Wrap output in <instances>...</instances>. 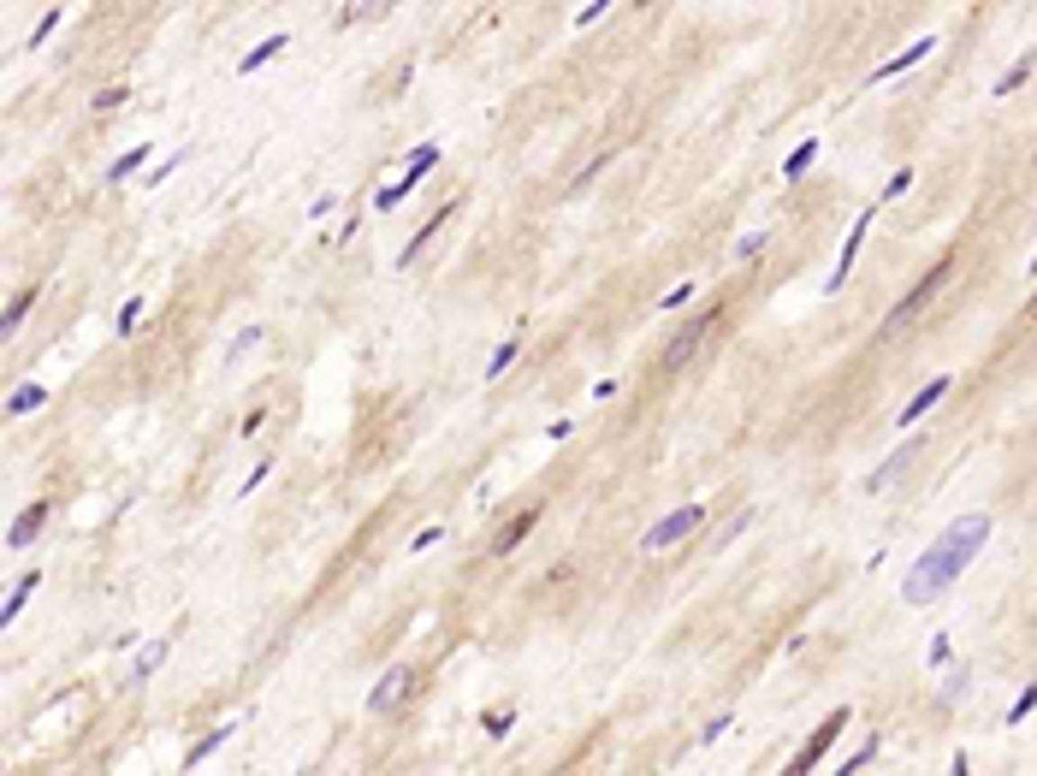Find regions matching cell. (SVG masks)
<instances>
[{"label":"cell","instance_id":"6da1fadb","mask_svg":"<svg viewBox=\"0 0 1037 776\" xmlns=\"http://www.w3.org/2000/svg\"><path fill=\"white\" fill-rule=\"evenodd\" d=\"M984 539H990V516H984V510H972V516L949 522L937 546H931L919 564L907 569V581H901V599H907V605H937V599L949 593L954 581H960V569L978 557Z\"/></svg>","mask_w":1037,"mask_h":776},{"label":"cell","instance_id":"7a4b0ae2","mask_svg":"<svg viewBox=\"0 0 1037 776\" xmlns=\"http://www.w3.org/2000/svg\"><path fill=\"white\" fill-rule=\"evenodd\" d=\"M949 273H954V249H942V261H937V267H924V279L913 284V291H907V297H901V302H896L889 314H883V338H896V332H907V320H913V314H919V309H924L931 297H937L942 284H949Z\"/></svg>","mask_w":1037,"mask_h":776},{"label":"cell","instance_id":"3957f363","mask_svg":"<svg viewBox=\"0 0 1037 776\" xmlns=\"http://www.w3.org/2000/svg\"><path fill=\"white\" fill-rule=\"evenodd\" d=\"M717 320H724V314H717V309H706V314H699L694 326H682V338H676V344H670L664 356H658V374H676V367H682L688 356H694L699 344H706L711 332H717Z\"/></svg>","mask_w":1037,"mask_h":776},{"label":"cell","instance_id":"277c9868","mask_svg":"<svg viewBox=\"0 0 1037 776\" xmlns=\"http://www.w3.org/2000/svg\"><path fill=\"white\" fill-rule=\"evenodd\" d=\"M699 522H706V510H699V504H682V510H670V516H664L658 528H646V539H640V546H646V551H670L676 539H688V534H694Z\"/></svg>","mask_w":1037,"mask_h":776},{"label":"cell","instance_id":"5b68a950","mask_svg":"<svg viewBox=\"0 0 1037 776\" xmlns=\"http://www.w3.org/2000/svg\"><path fill=\"white\" fill-rule=\"evenodd\" d=\"M433 167H439V149L427 142V149H415V155H410V167H403V178L392 184V190H380V196H374V208H380V213H385V208H398V202L410 196V190H415V184H421V178H427Z\"/></svg>","mask_w":1037,"mask_h":776},{"label":"cell","instance_id":"8992f818","mask_svg":"<svg viewBox=\"0 0 1037 776\" xmlns=\"http://www.w3.org/2000/svg\"><path fill=\"white\" fill-rule=\"evenodd\" d=\"M410 688H415V670H410V663H392V670H385V676L374 681L368 711H398V699H403Z\"/></svg>","mask_w":1037,"mask_h":776},{"label":"cell","instance_id":"52a82bcc","mask_svg":"<svg viewBox=\"0 0 1037 776\" xmlns=\"http://www.w3.org/2000/svg\"><path fill=\"white\" fill-rule=\"evenodd\" d=\"M842 723H848V711H830V717H825V723H818V729H812V741H807V753H800V759H795V764H789V776H800V771H812V764L825 759V753H830V741H836V735H842Z\"/></svg>","mask_w":1037,"mask_h":776},{"label":"cell","instance_id":"ba28073f","mask_svg":"<svg viewBox=\"0 0 1037 776\" xmlns=\"http://www.w3.org/2000/svg\"><path fill=\"white\" fill-rule=\"evenodd\" d=\"M919 451H924V438H907V445H901L896 456H883V463H878V474L866 480V492H883L889 480H901V474H907L913 463H919Z\"/></svg>","mask_w":1037,"mask_h":776},{"label":"cell","instance_id":"9c48e42d","mask_svg":"<svg viewBox=\"0 0 1037 776\" xmlns=\"http://www.w3.org/2000/svg\"><path fill=\"white\" fill-rule=\"evenodd\" d=\"M866 226H871V208H866V213H860V220H853V238H848V243H842V261H836V273H830V284H825L830 297H836L842 284H848V267H853V255H860V238H866Z\"/></svg>","mask_w":1037,"mask_h":776},{"label":"cell","instance_id":"30bf717a","mask_svg":"<svg viewBox=\"0 0 1037 776\" xmlns=\"http://www.w3.org/2000/svg\"><path fill=\"white\" fill-rule=\"evenodd\" d=\"M931 48H937V36H919V42H913V48H907V54H896V59H883V66H878V71H871V84H889V77H896V71H907V66H919V59H924V54H931Z\"/></svg>","mask_w":1037,"mask_h":776},{"label":"cell","instance_id":"8fae6325","mask_svg":"<svg viewBox=\"0 0 1037 776\" xmlns=\"http://www.w3.org/2000/svg\"><path fill=\"white\" fill-rule=\"evenodd\" d=\"M42 522H48V504H30L24 516H18V522L6 528V546H30V539L42 534Z\"/></svg>","mask_w":1037,"mask_h":776},{"label":"cell","instance_id":"7c38bea8","mask_svg":"<svg viewBox=\"0 0 1037 776\" xmlns=\"http://www.w3.org/2000/svg\"><path fill=\"white\" fill-rule=\"evenodd\" d=\"M528 528H534V510H522V516H516L510 528H498V539H492V557H510V551H516V546L528 539Z\"/></svg>","mask_w":1037,"mask_h":776},{"label":"cell","instance_id":"4fadbf2b","mask_svg":"<svg viewBox=\"0 0 1037 776\" xmlns=\"http://www.w3.org/2000/svg\"><path fill=\"white\" fill-rule=\"evenodd\" d=\"M284 48H291V42H284V36H267V42H256V48H249V54L238 59V71H243V77H249V71H261V66H267V59H279Z\"/></svg>","mask_w":1037,"mask_h":776},{"label":"cell","instance_id":"5bb4252c","mask_svg":"<svg viewBox=\"0 0 1037 776\" xmlns=\"http://www.w3.org/2000/svg\"><path fill=\"white\" fill-rule=\"evenodd\" d=\"M456 208H463V202H445V208H439V213H433V220H427V226H421V231H415V238H410V249H403V255H398L403 267H410L415 255H421V243H427V238H433V231H439V226H445V220H451V213H456Z\"/></svg>","mask_w":1037,"mask_h":776},{"label":"cell","instance_id":"9a60e30c","mask_svg":"<svg viewBox=\"0 0 1037 776\" xmlns=\"http://www.w3.org/2000/svg\"><path fill=\"white\" fill-rule=\"evenodd\" d=\"M942 392H949V380H931V385H924L919 397H907V410H901V427H913V421H919V415L931 410V403H937Z\"/></svg>","mask_w":1037,"mask_h":776},{"label":"cell","instance_id":"2e32d148","mask_svg":"<svg viewBox=\"0 0 1037 776\" xmlns=\"http://www.w3.org/2000/svg\"><path fill=\"white\" fill-rule=\"evenodd\" d=\"M42 403H48L42 385H18V392L6 397V415H30V410H42Z\"/></svg>","mask_w":1037,"mask_h":776},{"label":"cell","instance_id":"e0dca14e","mask_svg":"<svg viewBox=\"0 0 1037 776\" xmlns=\"http://www.w3.org/2000/svg\"><path fill=\"white\" fill-rule=\"evenodd\" d=\"M36 581H42V575H36V569H30V575H24V581H18L13 593H6V605H0V622H13V617H18V610H24V599H30V593H36Z\"/></svg>","mask_w":1037,"mask_h":776},{"label":"cell","instance_id":"ac0fdd59","mask_svg":"<svg viewBox=\"0 0 1037 776\" xmlns=\"http://www.w3.org/2000/svg\"><path fill=\"white\" fill-rule=\"evenodd\" d=\"M142 160H149V142H137V149H131V155H119V160H113V167H107V178H113V184H125V178H131V172H137V167H142Z\"/></svg>","mask_w":1037,"mask_h":776},{"label":"cell","instance_id":"d6986e66","mask_svg":"<svg viewBox=\"0 0 1037 776\" xmlns=\"http://www.w3.org/2000/svg\"><path fill=\"white\" fill-rule=\"evenodd\" d=\"M812 160H818V142H800L795 155L782 160V178H800V172H807V167H812Z\"/></svg>","mask_w":1037,"mask_h":776},{"label":"cell","instance_id":"ffe728a7","mask_svg":"<svg viewBox=\"0 0 1037 776\" xmlns=\"http://www.w3.org/2000/svg\"><path fill=\"white\" fill-rule=\"evenodd\" d=\"M1032 66H1037V48H1032V54H1025V59H1020V66H1014V71H1008V77H1002V84H996V95H1014V89H1020V84H1025V77H1032Z\"/></svg>","mask_w":1037,"mask_h":776},{"label":"cell","instance_id":"44dd1931","mask_svg":"<svg viewBox=\"0 0 1037 776\" xmlns=\"http://www.w3.org/2000/svg\"><path fill=\"white\" fill-rule=\"evenodd\" d=\"M160 658H167V640H149V646L137 652V676H155V670H160Z\"/></svg>","mask_w":1037,"mask_h":776},{"label":"cell","instance_id":"7402d4cb","mask_svg":"<svg viewBox=\"0 0 1037 776\" xmlns=\"http://www.w3.org/2000/svg\"><path fill=\"white\" fill-rule=\"evenodd\" d=\"M220 741H231V729H213V735H202L196 747H190V759H185V764H202V759H208L213 747H220Z\"/></svg>","mask_w":1037,"mask_h":776},{"label":"cell","instance_id":"603a6c76","mask_svg":"<svg viewBox=\"0 0 1037 776\" xmlns=\"http://www.w3.org/2000/svg\"><path fill=\"white\" fill-rule=\"evenodd\" d=\"M30 302H36V291H24V297H13V302H6V320H0V326H6V332H18V320L30 314Z\"/></svg>","mask_w":1037,"mask_h":776},{"label":"cell","instance_id":"cb8c5ba5","mask_svg":"<svg viewBox=\"0 0 1037 776\" xmlns=\"http://www.w3.org/2000/svg\"><path fill=\"white\" fill-rule=\"evenodd\" d=\"M137 320H142V297H131L125 309H119V320H113V326H119V338H131V332H137Z\"/></svg>","mask_w":1037,"mask_h":776},{"label":"cell","instance_id":"d4e9b609","mask_svg":"<svg viewBox=\"0 0 1037 776\" xmlns=\"http://www.w3.org/2000/svg\"><path fill=\"white\" fill-rule=\"evenodd\" d=\"M516 350H522V344H516V338H510V344H498V356H492V362H486V380H498V374H504V367L516 362Z\"/></svg>","mask_w":1037,"mask_h":776},{"label":"cell","instance_id":"484cf974","mask_svg":"<svg viewBox=\"0 0 1037 776\" xmlns=\"http://www.w3.org/2000/svg\"><path fill=\"white\" fill-rule=\"evenodd\" d=\"M1032 711H1037V681H1032V688L1020 693V706L1008 711V723H1025V717H1032Z\"/></svg>","mask_w":1037,"mask_h":776},{"label":"cell","instance_id":"4316f807","mask_svg":"<svg viewBox=\"0 0 1037 776\" xmlns=\"http://www.w3.org/2000/svg\"><path fill=\"white\" fill-rule=\"evenodd\" d=\"M907 184H913V172H907V167H901V172H896V178L883 184V202H896V196H901V190H907Z\"/></svg>","mask_w":1037,"mask_h":776},{"label":"cell","instance_id":"83f0119b","mask_svg":"<svg viewBox=\"0 0 1037 776\" xmlns=\"http://www.w3.org/2000/svg\"><path fill=\"white\" fill-rule=\"evenodd\" d=\"M439 539H445V528H421V534L410 539V551H427V546H439Z\"/></svg>","mask_w":1037,"mask_h":776},{"label":"cell","instance_id":"f1b7e54d","mask_svg":"<svg viewBox=\"0 0 1037 776\" xmlns=\"http://www.w3.org/2000/svg\"><path fill=\"white\" fill-rule=\"evenodd\" d=\"M871 759H878V741H866V747L853 753V759H848V764H842V771H860V764H871Z\"/></svg>","mask_w":1037,"mask_h":776},{"label":"cell","instance_id":"f546056e","mask_svg":"<svg viewBox=\"0 0 1037 776\" xmlns=\"http://www.w3.org/2000/svg\"><path fill=\"white\" fill-rule=\"evenodd\" d=\"M54 24H59V13H48V18H42V24H36V36H30V48H42V42H48V36H54Z\"/></svg>","mask_w":1037,"mask_h":776},{"label":"cell","instance_id":"4dcf8cb0","mask_svg":"<svg viewBox=\"0 0 1037 776\" xmlns=\"http://www.w3.org/2000/svg\"><path fill=\"white\" fill-rule=\"evenodd\" d=\"M605 6H611V0H587L582 13H575V24H593V18H599V13H605Z\"/></svg>","mask_w":1037,"mask_h":776},{"label":"cell","instance_id":"1f68e13d","mask_svg":"<svg viewBox=\"0 0 1037 776\" xmlns=\"http://www.w3.org/2000/svg\"><path fill=\"white\" fill-rule=\"evenodd\" d=\"M256 344H261V326H249V332H243V338H238V344H231V356H243V350H256Z\"/></svg>","mask_w":1037,"mask_h":776},{"label":"cell","instance_id":"d6a6232c","mask_svg":"<svg viewBox=\"0 0 1037 776\" xmlns=\"http://www.w3.org/2000/svg\"><path fill=\"white\" fill-rule=\"evenodd\" d=\"M949 652H954V646H949V635H937V640H931V663H949Z\"/></svg>","mask_w":1037,"mask_h":776},{"label":"cell","instance_id":"836d02e7","mask_svg":"<svg viewBox=\"0 0 1037 776\" xmlns=\"http://www.w3.org/2000/svg\"><path fill=\"white\" fill-rule=\"evenodd\" d=\"M1020 314H1025V320H1037V297H1032V302H1025V309H1020Z\"/></svg>","mask_w":1037,"mask_h":776},{"label":"cell","instance_id":"e575fe53","mask_svg":"<svg viewBox=\"0 0 1037 776\" xmlns=\"http://www.w3.org/2000/svg\"><path fill=\"white\" fill-rule=\"evenodd\" d=\"M1032 279H1037V261H1032Z\"/></svg>","mask_w":1037,"mask_h":776}]
</instances>
